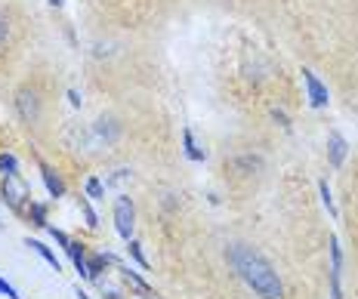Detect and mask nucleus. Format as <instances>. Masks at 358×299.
Masks as SVG:
<instances>
[{"instance_id":"obj_2","label":"nucleus","mask_w":358,"mask_h":299,"mask_svg":"<svg viewBox=\"0 0 358 299\" xmlns=\"http://www.w3.org/2000/svg\"><path fill=\"white\" fill-rule=\"evenodd\" d=\"M0 200H3L16 216H22L25 207L31 204V189L25 185L22 176H3V182H0Z\"/></svg>"},{"instance_id":"obj_25","label":"nucleus","mask_w":358,"mask_h":299,"mask_svg":"<svg viewBox=\"0 0 358 299\" xmlns=\"http://www.w3.org/2000/svg\"><path fill=\"white\" fill-rule=\"evenodd\" d=\"M74 296H78V299H90V293H87V290H80V287L74 290Z\"/></svg>"},{"instance_id":"obj_12","label":"nucleus","mask_w":358,"mask_h":299,"mask_svg":"<svg viewBox=\"0 0 358 299\" xmlns=\"http://www.w3.org/2000/svg\"><path fill=\"white\" fill-rule=\"evenodd\" d=\"M87 253H90V247L84 241H78V238H71V244L65 247V256L74 263V272H78L84 281H87Z\"/></svg>"},{"instance_id":"obj_7","label":"nucleus","mask_w":358,"mask_h":299,"mask_svg":"<svg viewBox=\"0 0 358 299\" xmlns=\"http://www.w3.org/2000/svg\"><path fill=\"white\" fill-rule=\"evenodd\" d=\"M117 265V256L115 253H108V250H90L87 253V281L90 284H96V281H102V275L108 272V268H115Z\"/></svg>"},{"instance_id":"obj_14","label":"nucleus","mask_w":358,"mask_h":299,"mask_svg":"<svg viewBox=\"0 0 358 299\" xmlns=\"http://www.w3.org/2000/svg\"><path fill=\"white\" fill-rule=\"evenodd\" d=\"M25 247H31V250L43 259V263L53 265V272H62V263H59V256H56V253L50 250V247L43 244V241H37V238H25Z\"/></svg>"},{"instance_id":"obj_17","label":"nucleus","mask_w":358,"mask_h":299,"mask_svg":"<svg viewBox=\"0 0 358 299\" xmlns=\"http://www.w3.org/2000/svg\"><path fill=\"white\" fill-rule=\"evenodd\" d=\"M0 176H22L19 158L13 152H0Z\"/></svg>"},{"instance_id":"obj_26","label":"nucleus","mask_w":358,"mask_h":299,"mask_svg":"<svg viewBox=\"0 0 358 299\" xmlns=\"http://www.w3.org/2000/svg\"><path fill=\"white\" fill-rule=\"evenodd\" d=\"M65 3V0H50V6H62Z\"/></svg>"},{"instance_id":"obj_4","label":"nucleus","mask_w":358,"mask_h":299,"mask_svg":"<svg viewBox=\"0 0 358 299\" xmlns=\"http://www.w3.org/2000/svg\"><path fill=\"white\" fill-rule=\"evenodd\" d=\"M327 256H331V268H327V281H331V299H343V247L340 238L331 235L327 238Z\"/></svg>"},{"instance_id":"obj_9","label":"nucleus","mask_w":358,"mask_h":299,"mask_svg":"<svg viewBox=\"0 0 358 299\" xmlns=\"http://www.w3.org/2000/svg\"><path fill=\"white\" fill-rule=\"evenodd\" d=\"M303 84H306V99H309L312 108H324L327 102H331V93H327V87L318 80L315 71L303 68Z\"/></svg>"},{"instance_id":"obj_23","label":"nucleus","mask_w":358,"mask_h":299,"mask_svg":"<svg viewBox=\"0 0 358 299\" xmlns=\"http://www.w3.org/2000/svg\"><path fill=\"white\" fill-rule=\"evenodd\" d=\"M69 102L74 108H80V93H78V89H69Z\"/></svg>"},{"instance_id":"obj_5","label":"nucleus","mask_w":358,"mask_h":299,"mask_svg":"<svg viewBox=\"0 0 358 299\" xmlns=\"http://www.w3.org/2000/svg\"><path fill=\"white\" fill-rule=\"evenodd\" d=\"M16 115L25 126H37V121H41V96H37L31 87L16 93Z\"/></svg>"},{"instance_id":"obj_10","label":"nucleus","mask_w":358,"mask_h":299,"mask_svg":"<svg viewBox=\"0 0 358 299\" xmlns=\"http://www.w3.org/2000/svg\"><path fill=\"white\" fill-rule=\"evenodd\" d=\"M346 158H349V142H346V136L337 133V130H331V133H327V163H331L334 170H340L343 163H346Z\"/></svg>"},{"instance_id":"obj_19","label":"nucleus","mask_w":358,"mask_h":299,"mask_svg":"<svg viewBox=\"0 0 358 299\" xmlns=\"http://www.w3.org/2000/svg\"><path fill=\"white\" fill-rule=\"evenodd\" d=\"M127 256H130L133 263H136L139 268H143V272H148V268H152V265H148V259H145V253H143V244H139V241H133V238H130V241H127Z\"/></svg>"},{"instance_id":"obj_11","label":"nucleus","mask_w":358,"mask_h":299,"mask_svg":"<svg viewBox=\"0 0 358 299\" xmlns=\"http://www.w3.org/2000/svg\"><path fill=\"white\" fill-rule=\"evenodd\" d=\"M22 219H25L31 228L47 231V228H50V207L43 204V200H34V198H31V204L25 207V213H22Z\"/></svg>"},{"instance_id":"obj_15","label":"nucleus","mask_w":358,"mask_h":299,"mask_svg":"<svg viewBox=\"0 0 358 299\" xmlns=\"http://www.w3.org/2000/svg\"><path fill=\"white\" fill-rule=\"evenodd\" d=\"M10 43H13V19L6 10H0V56L10 50Z\"/></svg>"},{"instance_id":"obj_21","label":"nucleus","mask_w":358,"mask_h":299,"mask_svg":"<svg viewBox=\"0 0 358 299\" xmlns=\"http://www.w3.org/2000/svg\"><path fill=\"white\" fill-rule=\"evenodd\" d=\"M47 231H50V238H53V241H56L59 247H62V250L71 244V235H69V231H62V228H56V226H50Z\"/></svg>"},{"instance_id":"obj_27","label":"nucleus","mask_w":358,"mask_h":299,"mask_svg":"<svg viewBox=\"0 0 358 299\" xmlns=\"http://www.w3.org/2000/svg\"><path fill=\"white\" fill-rule=\"evenodd\" d=\"M0 228H3V222H0Z\"/></svg>"},{"instance_id":"obj_18","label":"nucleus","mask_w":358,"mask_h":299,"mask_svg":"<svg viewBox=\"0 0 358 299\" xmlns=\"http://www.w3.org/2000/svg\"><path fill=\"white\" fill-rule=\"evenodd\" d=\"M318 194H322V204H324V210L331 219H337V204H334V194H331V185H327V179H318Z\"/></svg>"},{"instance_id":"obj_24","label":"nucleus","mask_w":358,"mask_h":299,"mask_svg":"<svg viewBox=\"0 0 358 299\" xmlns=\"http://www.w3.org/2000/svg\"><path fill=\"white\" fill-rule=\"evenodd\" d=\"M106 299H124V293H121V290H108Z\"/></svg>"},{"instance_id":"obj_20","label":"nucleus","mask_w":358,"mask_h":299,"mask_svg":"<svg viewBox=\"0 0 358 299\" xmlns=\"http://www.w3.org/2000/svg\"><path fill=\"white\" fill-rule=\"evenodd\" d=\"M78 207H80V213H84L87 226H90V228H99V216H96V210H93V200H90L87 194H80V198H78Z\"/></svg>"},{"instance_id":"obj_6","label":"nucleus","mask_w":358,"mask_h":299,"mask_svg":"<svg viewBox=\"0 0 358 299\" xmlns=\"http://www.w3.org/2000/svg\"><path fill=\"white\" fill-rule=\"evenodd\" d=\"M115 268H117V275H121V281H124L127 287H130L139 299H155V296H158V293H155V287L148 284V278H145L143 272H136V268H130V265H121V263H117Z\"/></svg>"},{"instance_id":"obj_22","label":"nucleus","mask_w":358,"mask_h":299,"mask_svg":"<svg viewBox=\"0 0 358 299\" xmlns=\"http://www.w3.org/2000/svg\"><path fill=\"white\" fill-rule=\"evenodd\" d=\"M0 296H6V299H22V293H19V290L13 287V284L6 281V278H0Z\"/></svg>"},{"instance_id":"obj_16","label":"nucleus","mask_w":358,"mask_h":299,"mask_svg":"<svg viewBox=\"0 0 358 299\" xmlns=\"http://www.w3.org/2000/svg\"><path fill=\"white\" fill-rule=\"evenodd\" d=\"M84 194L90 200H106V182L99 176H87L84 179Z\"/></svg>"},{"instance_id":"obj_3","label":"nucleus","mask_w":358,"mask_h":299,"mask_svg":"<svg viewBox=\"0 0 358 299\" xmlns=\"http://www.w3.org/2000/svg\"><path fill=\"white\" fill-rule=\"evenodd\" d=\"M115 231L124 238V241H130L133 238V228H136V207H133V200L127 198V194H117L115 198Z\"/></svg>"},{"instance_id":"obj_8","label":"nucleus","mask_w":358,"mask_h":299,"mask_svg":"<svg viewBox=\"0 0 358 299\" xmlns=\"http://www.w3.org/2000/svg\"><path fill=\"white\" fill-rule=\"evenodd\" d=\"M37 170H41V182H43V189H47L50 198H65V191H69V185H65V179L62 173L53 167V163H47V161H37Z\"/></svg>"},{"instance_id":"obj_1","label":"nucleus","mask_w":358,"mask_h":299,"mask_svg":"<svg viewBox=\"0 0 358 299\" xmlns=\"http://www.w3.org/2000/svg\"><path fill=\"white\" fill-rule=\"evenodd\" d=\"M229 268L241 278V284L250 290L257 299H287L285 281L275 272V265L268 263L263 253L250 244H229L226 250Z\"/></svg>"},{"instance_id":"obj_13","label":"nucleus","mask_w":358,"mask_h":299,"mask_svg":"<svg viewBox=\"0 0 358 299\" xmlns=\"http://www.w3.org/2000/svg\"><path fill=\"white\" fill-rule=\"evenodd\" d=\"M182 154H185V158H189L192 163H204V158H207V152L198 145L195 133H192L189 126H185V130H182Z\"/></svg>"}]
</instances>
